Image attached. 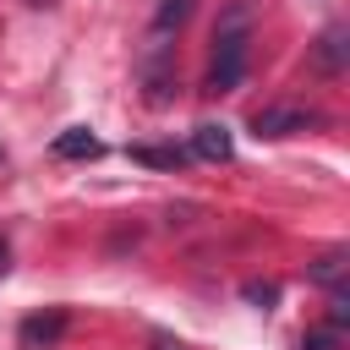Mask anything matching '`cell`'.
<instances>
[{"label": "cell", "mask_w": 350, "mask_h": 350, "mask_svg": "<svg viewBox=\"0 0 350 350\" xmlns=\"http://www.w3.org/2000/svg\"><path fill=\"white\" fill-rule=\"evenodd\" d=\"M246 44H252V22L241 5L224 11L219 33H213V66H208V93H230L246 77Z\"/></svg>", "instance_id": "obj_1"}, {"label": "cell", "mask_w": 350, "mask_h": 350, "mask_svg": "<svg viewBox=\"0 0 350 350\" xmlns=\"http://www.w3.org/2000/svg\"><path fill=\"white\" fill-rule=\"evenodd\" d=\"M257 137H284V131H306V126H317V109H295V104H284V109H257Z\"/></svg>", "instance_id": "obj_2"}, {"label": "cell", "mask_w": 350, "mask_h": 350, "mask_svg": "<svg viewBox=\"0 0 350 350\" xmlns=\"http://www.w3.org/2000/svg\"><path fill=\"white\" fill-rule=\"evenodd\" d=\"M66 334V312L55 306V312H33L22 328H16V339H22V350H49L55 339Z\"/></svg>", "instance_id": "obj_3"}, {"label": "cell", "mask_w": 350, "mask_h": 350, "mask_svg": "<svg viewBox=\"0 0 350 350\" xmlns=\"http://www.w3.org/2000/svg\"><path fill=\"white\" fill-rule=\"evenodd\" d=\"M191 153H197V159H208V164H224V159L235 153V142H230V126H213V120H202V126L191 131Z\"/></svg>", "instance_id": "obj_4"}, {"label": "cell", "mask_w": 350, "mask_h": 350, "mask_svg": "<svg viewBox=\"0 0 350 350\" xmlns=\"http://www.w3.org/2000/svg\"><path fill=\"white\" fill-rule=\"evenodd\" d=\"M104 153V142L88 131V126H66L60 137H55V159H98Z\"/></svg>", "instance_id": "obj_5"}, {"label": "cell", "mask_w": 350, "mask_h": 350, "mask_svg": "<svg viewBox=\"0 0 350 350\" xmlns=\"http://www.w3.org/2000/svg\"><path fill=\"white\" fill-rule=\"evenodd\" d=\"M131 159L137 164H153V170H180L186 164V148H148V142H137Z\"/></svg>", "instance_id": "obj_6"}, {"label": "cell", "mask_w": 350, "mask_h": 350, "mask_svg": "<svg viewBox=\"0 0 350 350\" xmlns=\"http://www.w3.org/2000/svg\"><path fill=\"white\" fill-rule=\"evenodd\" d=\"M312 279H317V284H339V279H345V252L317 257V262H312Z\"/></svg>", "instance_id": "obj_7"}, {"label": "cell", "mask_w": 350, "mask_h": 350, "mask_svg": "<svg viewBox=\"0 0 350 350\" xmlns=\"http://www.w3.org/2000/svg\"><path fill=\"white\" fill-rule=\"evenodd\" d=\"M241 295H246L252 306H273V301H279V284H268V279H252Z\"/></svg>", "instance_id": "obj_8"}, {"label": "cell", "mask_w": 350, "mask_h": 350, "mask_svg": "<svg viewBox=\"0 0 350 350\" xmlns=\"http://www.w3.org/2000/svg\"><path fill=\"white\" fill-rule=\"evenodd\" d=\"M186 11H191V0H164V11H159V27H180V22H186Z\"/></svg>", "instance_id": "obj_9"}, {"label": "cell", "mask_w": 350, "mask_h": 350, "mask_svg": "<svg viewBox=\"0 0 350 350\" xmlns=\"http://www.w3.org/2000/svg\"><path fill=\"white\" fill-rule=\"evenodd\" d=\"M301 350H339V334H334V328H317V334L301 339Z\"/></svg>", "instance_id": "obj_10"}, {"label": "cell", "mask_w": 350, "mask_h": 350, "mask_svg": "<svg viewBox=\"0 0 350 350\" xmlns=\"http://www.w3.org/2000/svg\"><path fill=\"white\" fill-rule=\"evenodd\" d=\"M5 262H11V246H5V235H0V273H5Z\"/></svg>", "instance_id": "obj_11"}, {"label": "cell", "mask_w": 350, "mask_h": 350, "mask_svg": "<svg viewBox=\"0 0 350 350\" xmlns=\"http://www.w3.org/2000/svg\"><path fill=\"white\" fill-rule=\"evenodd\" d=\"M27 5H49V0H27Z\"/></svg>", "instance_id": "obj_12"}, {"label": "cell", "mask_w": 350, "mask_h": 350, "mask_svg": "<svg viewBox=\"0 0 350 350\" xmlns=\"http://www.w3.org/2000/svg\"><path fill=\"white\" fill-rule=\"evenodd\" d=\"M153 350H175V345H153Z\"/></svg>", "instance_id": "obj_13"}]
</instances>
